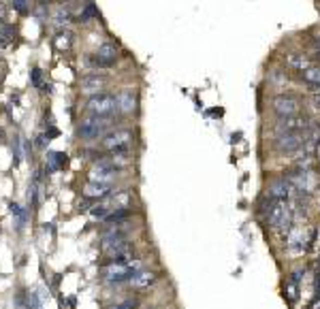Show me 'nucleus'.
Wrapping results in <instances>:
<instances>
[{"label": "nucleus", "instance_id": "obj_1", "mask_svg": "<svg viewBox=\"0 0 320 309\" xmlns=\"http://www.w3.org/2000/svg\"><path fill=\"white\" fill-rule=\"evenodd\" d=\"M86 109L92 117H109L118 111V96H114V94H105V92L94 94V96L88 100Z\"/></svg>", "mask_w": 320, "mask_h": 309}, {"label": "nucleus", "instance_id": "obj_2", "mask_svg": "<svg viewBox=\"0 0 320 309\" xmlns=\"http://www.w3.org/2000/svg\"><path fill=\"white\" fill-rule=\"evenodd\" d=\"M139 271V265H122V263H109L102 267V277L109 284H122V282H130L132 275Z\"/></svg>", "mask_w": 320, "mask_h": 309}, {"label": "nucleus", "instance_id": "obj_3", "mask_svg": "<svg viewBox=\"0 0 320 309\" xmlns=\"http://www.w3.org/2000/svg\"><path fill=\"white\" fill-rule=\"evenodd\" d=\"M130 143H132V132L126 128L114 130V132L102 137V147L114 152V154H126V149L130 147Z\"/></svg>", "mask_w": 320, "mask_h": 309}, {"label": "nucleus", "instance_id": "obj_4", "mask_svg": "<svg viewBox=\"0 0 320 309\" xmlns=\"http://www.w3.org/2000/svg\"><path fill=\"white\" fill-rule=\"evenodd\" d=\"M109 128H111V124L105 120V117H88V120H84L82 124H79L77 134L82 139H98Z\"/></svg>", "mask_w": 320, "mask_h": 309}, {"label": "nucleus", "instance_id": "obj_5", "mask_svg": "<svg viewBox=\"0 0 320 309\" xmlns=\"http://www.w3.org/2000/svg\"><path fill=\"white\" fill-rule=\"evenodd\" d=\"M120 173V169L109 160V158H102V160H98L94 164V169L90 173V179L94 181V184H107L111 186V181L116 179V175Z\"/></svg>", "mask_w": 320, "mask_h": 309}, {"label": "nucleus", "instance_id": "obj_6", "mask_svg": "<svg viewBox=\"0 0 320 309\" xmlns=\"http://www.w3.org/2000/svg\"><path fill=\"white\" fill-rule=\"evenodd\" d=\"M271 107H274V113L280 117V120L294 117L299 113V102L292 96H288V94H278V96L274 98V102H271Z\"/></svg>", "mask_w": 320, "mask_h": 309}, {"label": "nucleus", "instance_id": "obj_7", "mask_svg": "<svg viewBox=\"0 0 320 309\" xmlns=\"http://www.w3.org/2000/svg\"><path fill=\"white\" fill-rule=\"evenodd\" d=\"M288 207H286V203H274V201H269V205L265 207V216H267V222H269V226L271 228H280V226H284L288 224V220H290V216H288Z\"/></svg>", "mask_w": 320, "mask_h": 309}, {"label": "nucleus", "instance_id": "obj_8", "mask_svg": "<svg viewBox=\"0 0 320 309\" xmlns=\"http://www.w3.org/2000/svg\"><path fill=\"white\" fill-rule=\"evenodd\" d=\"M292 192H294V188L292 184L288 181L286 177H280V179H274L269 184V199L274 201V203H286V201H290L292 199Z\"/></svg>", "mask_w": 320, "mask_h": 309}, {"label": "nucleus", "instance_id": "obj_9", "mask_svg": "<svg viewBox=\"0 0 320 309\" xmlns=\"http://www.w3.org/2000/svg\"><path fill=\"white\" fill-rule=\"evenodd\" d=\"M303 145H306V134H303V132L282 134V137H278L276 143H274V147L278 149V152H282V154L297 152V149H301Z\"/></svg>", "mask_w": 320, "mask_h": 309}, {"label": "nucleus", "instance_id": "obj_10", "mask_svg": "<svg viewBox=\"0 0 320 309\" xmlns=\"http://www.w3.org/2000/svg\"><path fill=\"white\" fill-rule=\"evenodd\" d=\"M308 120L303 115H294V117H286V120H280L276 126H274V132L278 137H282V134H292V132H301L306 128Z\"/></svg>", "mask_w": 320, "mask_h": 309}, {"label": "nucleus", "instance_id": "obj_11", "mask_svg": "<svg viewBox=\"0 0 320 309\" xmlns=\"http://www.w3.org/2000/svg\"><path fill=\"white\" fill-rule=\"evenodd\" d=\"M102 252L111 260H116V258L130 254V245H128L126 239H102Z\"/></svg>", "mask_w": 320, "mask_h": 309}, {"label": "nucleus", "instance_id": "obj_12", "mask_svg": "<svg viewBox=\"0 0 320 309\" xmlns=\"http://www.w3.org/2000/svg\"><path fill=\"white\" fill-rule=\"evenodd\" d=\"M116 60H118V49L114 45H100L98 47V51L94 53V58L92 62L96 66H102V68H109V66H114L116 64Z\"/></svg>", "mask_w": 320, "mask_h": 309}, {"label": "nucleus", "instance_id": "obj_13", "mask_svg": "<svg viewBox=\"0 0 320 309\" xmlns=\"http://www.w3.org/2000/svg\"><path fill=\"white\" fill-rule=\"evenodd\" d=\"M286 179L290 181L294 190H299V192H308V194H310V190H312V175H310L308 169H297V171H292Z\"/></svg>", "mask_w": 320, "mask_h": 309}, {"label": "nucleus", "instance_id": "obj_14", "mask_svg": "<svg viewBox=\"0 0 320 309\" xmlns=\"http://www.w3.org/2000/svg\"><path fill=\"white\" fill-rule=\"evenodd\" d=\"M109 192H111V186H107V184H94V181H90V184L84 188L86 199H90V201H94V199H107Z\"/></svg>", "mask_w": 320, "mask_h": 309}, {"label": "nucleus", "instance_id": "obj_15", "mask_svg": "<svg viewBox=\"0 0 320 309\" xmlns=\"http://www.w3.org/2000/svg\"><path fill=\"white\" fill-rule=\"evenodd\" d=\"M105 81H107V79L102 77V75L90 73V75H86V77L82 79V88H84V92H96V94H100L98 90H102Z\"/></svg>", "mask_w": 320, "mask_h": 309}, {"label": "nucleus", "instance_id": "obj_16", "mask_svg": "<svg viewBox=\"0 0 320 309\" xmlns=\"http://www.w3.org/2000/svg\"><path fill=\"white\" fill-rule=\"evenodd\" d=\"M134 107H137V98H134V94L130 90H122L118 94V111H122V113H132Z\"/></svg>", "mask_w": 320, "mask_h": 309}, {"label": "nucleus", "instance_id": "obj_17", "mask_svg": "<svg viewBox=\"0 0 320 309\" xmlns=\"http://www.w3.org/2000/svg\"><path fill=\"white\" fill-rule=\"evenodd\" d=\"M68 164V156L62 152H50L47 154V169L50 171H60Z\"/></svg>", "mask_w": 320, "mask_h": 309}, {"label": "nucleus", "instance_id": "obj_18", "mask_svg": "<svg viewBox=\"0 0 320 309\" xmlns=\"http://www.w3.org/2000/svg\"><path fill=\"white\" fill-rule=\"evenodd\" d=\"M303 243H306V239H303V231H292L290 233V237H288V252H290V254H301L303 250Z\"/></svg>", "mask_w": 320, "mask_h": 309}, {"label": "nucleus", "instance_id": "obj_19", "mask_svg": "<svg viewBox=\"0 0 320 309\" xmlns=\"http://www.w3.org/2000/svg\"><path fill=\"white\" fill-rule=\"evenodd\" d=\"M154 280H156V277L152 275L150 271H137V273L132 275L130 284H132L134 288H141V290H143V288H150L152 284H154Z\"/></svg>", "mask_w": 320, "mask_h": 309}, {"label": "nucleus", "instance_id": "obj_20", "mask_svg": "<svg viewBox=\"0 0 320 309\" xmlns=\"http://www.w3.org/2000/svg\"><path fill=\"white\" fill-rule=\"evenodd\" d=\"M303 81L320 88V68H306L303 70Z\"/></svg>", "mask_w": 320, "mask_h": 309}, {"label": "nucleus", "instance_id": "obj_21", "mask_svg": "<svg viewBox=\"0 0 320 309\" xmlns=\"http://www.w3.org/2000/svg\"><path fill=\"white\" fill-rule=\"evenodd\" d=\"M284 292H286V299L290 301V303H294V301L299 299V284H294L292 280H286V284H284Z\"/></svg>", "mask_w": 320, "mask_h": 309}, {"label": "nucleus", "instance_id": "obj_22", "mask_svg": "<svg viewBox=\"0 0 320 309\" xmlns=\"http://www.w3.org/2000/svg\"><path fill=\"white\" fill-rule=\"evenodd\" d=\"M90 213L94 218H98V220H107L114 211H111V207H107V205H96V207L90 209Z\"/></svg>", "mask_w": 320, "mask_h": 309}, {"label": "nucleus", "instance_id": "obj_23", "mask_svg": "<svg viewBox=\"0 0 320 309\" xmlns=\"http://www.w3.org/2000/svg\"><path fill=\"white\" fill-rule=\"evenodd\" d=\"M288 66H292V68H306L308 66V60L303 58V55H299V53H290L288 55Z\"/></svg>", "mask_w": 320, "mask_h": 309}, {"label": "nucleus", "instance_id": "obj_24", "mask_svg": "<svg viewBox=\"0 0 320 309\" xmlns=\"http://www.w3.org/2000/svg\"><path fill=\"white\" fill-rule=\"evenodd\" d=\"M11 213H13V216L15 218H18V228H22L24 224H26V211H24L22 207H20V205H11Z\"/></svg>", "mask_w": 320, "mask_h": 309}, {"label": "nucleus", "instance_id": "obj_25", "mask_svg": "<svg viewBox=\"0 0 320 309\" xmlns=\"http://www.w3.org/2000/svg\"><path fill=\"white\" fill-rule=\"evenodd\" d=\"M96 15V6L94 2H86V9L82 11V15H79V21H88L90 17H94Z\"/></svg>", "mask_w": 320, "mask_h": 309}, {"label": "nucleus", "instance_id": "obj_26", "mask_svg": "<svg viewBox=\"0 0 320 309\" xmlns=\"http://www.w3.org/2000/svg\"><path fill=\"white\" fill-rule=\"evenodd\" d=\"M28 309H41V299H38L36 292L28 295Z\"/></svg>", "mask_w": 320, "mask_h": 309}, {"label": "nucleus", "instance_id": "obj_27", "mask_svg": "<svg viewBox=\"0 0 320 309\" xmlns=\"http://www.w3.org/2000/svg\"><path fill=\"white\" fill-rule=\"evenodd\" d=\"M30 2H26V0H13L11 2V6L15 11H20V13H28L30 11V6H28Z\"/></svg>", "mask_w": 320, "mask_h": 309}, {"label": "nucleus", "instance_id": "obj_28", "mask_svg": "<svg viewBox=\"0 0 320 309\" xmlns=\"http://www.w3.org/2000/svg\"><path fill=\"white\" fill-rule=\"evenodd\" d=\"M66 21H68V11L60 6L58 13H56V23H66Z\"/></svg>", "mask_w": 320, "mask_h": 309}, {"label": "nucleus", "instance_id": "obj_29", "mask_svg": "<svg viewBox=\"0 0 320 309\" xmlns=\"http://www.w3.org/2000/svg\"><path fill=\"white\" fill-rule=\"evenodd\" d=\"M111 309H137V301H122V303H118V305H114Z\"/></svg>", "mask_w": 320, "mask_h": 309}, {"label": "nucleus", "instance_id": "obj_30", "mask_svg": "<svg viewBox=\"0 0 320 309\" xmlns=\"http://www.w3.org/2000/svg\"><path fill=\"white\" fill-rule=\"evenodd\" d=\"M32 85H41V68H32Z\"/></svg>", "mask_w": 320, "mask_h": 309}, {"label": "nucleus", "instance_id": "obj_31", "mask_svg": "<svg viewBox=\"0 0 320 309\" xmlns=\"http://www.w3.org/2000/svg\"><path fill=\"white\" fill-rule=\"evenodd\" d=\"M58 134H60V132L56 130V128H50V130H47V134H45V137H47V139H54V137H58Z\"/></svg>", "mask_w": 320, "mask_h": 309}, {"label": "nucleus", "instance_id": "obj_32", "mask_svg": "<svg viewBox=\"0 0 320 309\" xmlns=\"http://www.w3.org/2000/svg\"><path fill=\"white\" fill-rule=\"evenodd\" d=\"M316 47H318V55H320V36L316 38Z\"/></svg>", "mask_w": 320, "mask_h": 309}]
</instances>
